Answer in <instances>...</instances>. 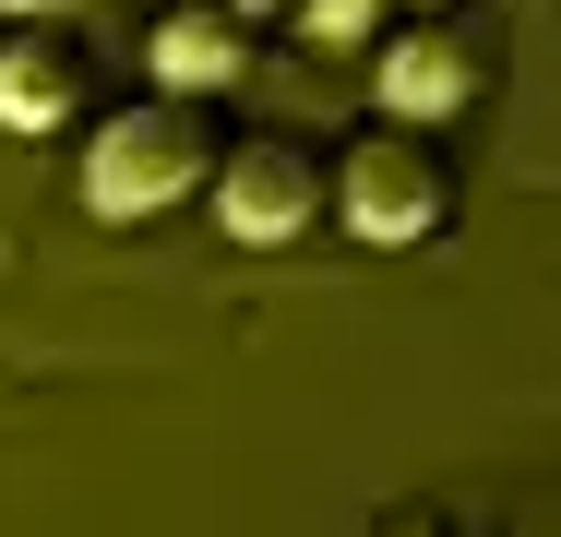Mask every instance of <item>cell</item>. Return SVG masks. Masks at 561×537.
<instances>
[{
	"label": "cell",
	"mask_w": 561,
	"mask_h": 537,
	"mask_svg": "<svg viewBox=\"0 0 561 537\" xmlns=\"http://www.w3.org/2000/svg\"><path fill=\"white\" fill-rule=\"evenodd\" d=\"M227 12H251V24H275V12H287V0H227Z\"/></svg>",
	"instance_id": "cell-9"
},
{
	"label": "cell",
	"mask_w": 561,
	"mask_h": 537,
	"mask_svg": "<svg viewBox=\"0 0 561 537\" xmlns=\"http://www.w3.org/2000/svg\"><path fill=\"white\" fill-rule=\"evenodd\" d=\"M382 537H454V526H443V514H394Z\"/></svg>",
	"instance_id": "cell-8"
},
{
	"label": "cell",
	"mask_w": 561,
	"mask_h": 537,
	"mask_svg": "<svg viewBox=\"0 0 561 537\" xmlns=\"http://www.w3.org/2000/svg\"><path fill=\"white\" fill-rule=\"evenodd\" d=\"M502 84V24L490 12H407L394 36H382V119H466V107Z\"/></svg>",
	"instance_id": "cell-3"
},
{
	"label": "cell",
	"mask_w": 561,
	"mask_h": 537,
	"mask_svg": "<svg viewBox=\"0 0 561 537\" xmlns=\"http://www.w3.org/2000/svg\"><path fill=\"white\" fill-rule=\"evenodd\" d=\"M96 96V36L72 12H12L0 36V132H60Z\"/></svg>",
	"instance_id": "cell-5"
},
{
	"label": "cell",
	"mask_w": 561,
	"mask_h": 537,
	"mask_svg": "<svg viewBox=\"0 0 561 537\" xmlns=\"http://www.w3.org/2000/svg\"><path fill=\"white\" fill-rule=\"evenodd\" d=\"M251 12H227V0H168L156 24H144V72L168 84V96H216V84H239L251 72Z\"/></svg>",
	"instance_id": "cell-6"
},
{
	"label": "cell",
	"mask_w": 561,
	"mask_h": 537,
	"mask_svg": "<svg viewBox=\"0 0 561 537\" xmlns=\"http://www.w3.org/2000/svg\"><path fill=\"white\" fill-rule=\"evenodd\" d=\"M216 227L239 251H287L299 227H323V156L299 132H251V144H216Z\"/></svg>",
	"instance_id": "cell-4"
},
{
	"label": "cell",
	"mask_w": 561,
	"mask_h": 537,
	"mask_svg": "<svg viewBox=\"0 0 561 537\" xmlns=\"http://www.w3.org/2000/svg\"><path fill=\"white\" fill-rule=\"evenodd\" d=\"M216 96H131L108 107L96 132H84V204L108 215V227H144V215H168V204H192L204 180H216Z\"/></svg>",
	"instance_id": "cell-2"
},
{
	"label": "cell",
	"mask_w": 561,
	"mask_h": 537,
	"mask_svg": "<svg viewBox=\"0 0 561 537\" xmlns=\"http://www.w3.org/2000/svg\"><path fill=\"white\" fill-rule=\"evenodd\" d=\"M0 12H72V0H0Z\"/></svg>",
	"instance_id": "cell-10"
},
{
	"label": "cell",
	"mask_w": 561,
	"mask_h": 537,
	"mask_svg": "<svg viewBox=\"0 0 561 537\" xmlns=\"http://www.w3.org/2000/svg\"><path fill=\"white\" fill-rule=\"evenodd\" d=\"M382 12H443V0H382Z\"/></svg>",
	"instance_id": "cell-11"
},
{
	"label": "cell",
	"mask_w": 561,
	"mask_h": 537,
	"mask_svg": "<svg viewBox=\"0 0 561 537\" xmlns=\"http://www.w3.org/2000/svg\"><path fill=\"white\" fill-rule=\"evenodd\" d=\"M287 12H299V24L323 36V48H358V36L382 24V0H287Z\"/></svg>",
	"instance_id": "cell-7"
},
{
	"label": "cell",
	"mask_w": 561,
	"mask_h": 537,
	"mask_svg": "<svg viewBox=\"0 0 561 537\" xmlns=\"http://www.w3.org/2000/svg\"><path fill=\"white\" fill-rule=\"evenodd\" d=\"M323 215H346V239H370V251H419L466 215V168L431 119H370L323 168Z\"/></svg>",
	"instance_id": "cell-1"
}]
</instances>
